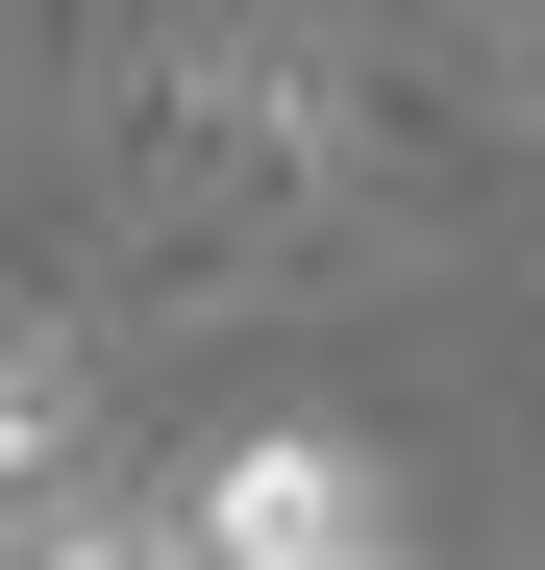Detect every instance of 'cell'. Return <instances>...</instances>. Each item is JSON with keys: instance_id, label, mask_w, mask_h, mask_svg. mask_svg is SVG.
Here are the masks:
<instances>
[{"instance_id": "1", "label": "cell", "mask_w": 545, "mask_h": 570, "mask_svg": "<svg viewBox=\"0 0 545 570\" xmlns=\"http://www.w3.org/2000/svg\"><path fill=\"white\" fill-rule=\"evenodd\" d=\"M0 570H174V521H149V497H75V471H26Z\"/></svg>"}, {"instance_id": "2", "label": "cell", "mask_w": 545, "mask_h": 570, "mask_svg": "<svg viewBox=\"0 0 545 570\" xmlns=\"http://www.w3.org/2000/svg\"><path fill=\"white\" fill-rule=\"evenodd\" d=\"M26 471H75V372H50L26 323H0V497H26Z\"/></svg>"}]
</instances>
